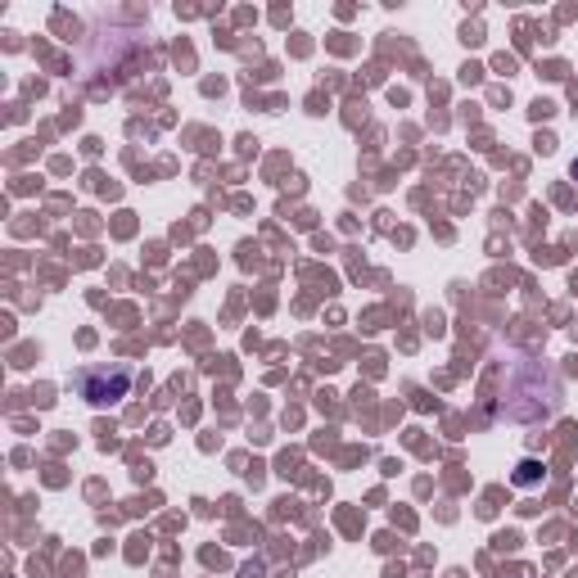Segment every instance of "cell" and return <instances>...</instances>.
Here are the masks:
<instances>
[{
  "label": "cell",
  "mask_w": 578,
  "mask_h": 578,
  "mask_svg": "<svg viewBox=\"0 0 578 578\" xmlns=\"http://www.w3.org/2000/svg\"><path fill=\"white\" fill-rule=\"evenodd\" d=\"M515 484H542V466L538 461H520V470H515Z\"/></svg>",
  "instance_id": "obj_2"
},
{
  "label": "cell",
  "mask_w": 578,
  "mask_h": 578,
  "mask_svg": "<svg viewBox=\"0 0 578 578\" xmlns=\"http://www.w3.org/2000/svg\"><path fill=\"white\" fill-rule=\"evenodd\" d=\"M574 176H578V163H574Z\"/></svg>",
  "instance_id": "obj_3"
},
{
  "label": "cell",
  "mask_w": 578,
  "mask_h": 578,
  "mask_svg": "<svg viewBox=\"0 0 578 578\" xmlns=\"http://www.w3.org/2000/svg\"><path fill=\"white\" fill-rule=\"evenodd\" d=\"M131 366H122V361H109V366H86L82 375H77V394L91 403V407H113V403H122L127 398V389H131Z\"/></svg>",
  "instance_id": "obj_1"
}]
</instances>
